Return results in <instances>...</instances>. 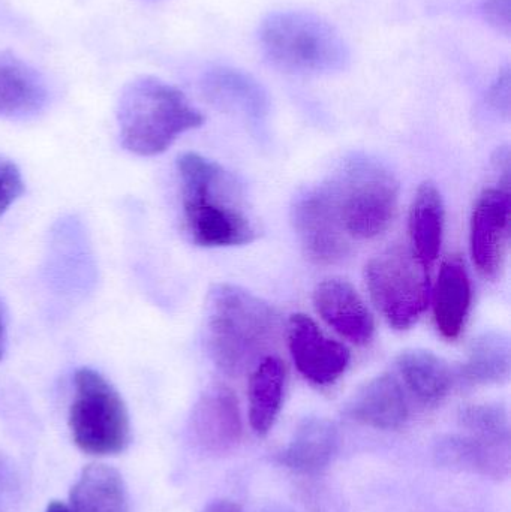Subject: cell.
Listing matches in <instances>:
<instances>
[{"instance_id":"cell-10","label":"cell","mask_w":511,"mask_h":512,"mask_svg":"<svg viewBox=\"0 0 511 512\" xmlns=\"http://www.w3.org/2000/svg\"><path fill=\"white\" fill-rule=\"evenodd\" d=\"M287 339L300 375L318 387L335 384L350 366L351 354L347 346L326 336L308 315L291 316Z\"/></svg>"},{"instance_id":"cell-5","label":"cell","mask_w":511,"mask_h":512,"mask_svg":"<svg viewBox=\"0 0 511 512\" xmlns=\"http://www.w3.org/2000/svg\"><path fill=\"white\" fill-rule=\"evenodd\" d=\"M329 183L350 239L372 240L386 233L399 201L398 179L386 164L353 155Z\"/></svg>"},{"instance_id":"cell-12","label":"cell","mask_w":511,"mask_h":512,"mask_svg":"<svg viewBox=\"0 0 511 512\" xmlns=\"http://www.w3.org/2000/svg\"><path fill=\"white\" fill-rule=\"evenodd\" d=\"M201 90L210 104L237 114L252 125H263L269 117V93L260 81L242 69L231 66L209 69L201 80Z\"/></svg>"},{"instance_id":"cell-1","label":"cell","mask_w":511,"mask_h":512,"mask_svg":"<svg viewBox=\"0 0 511 512\" xmlns=\"http://www.w3.org/2000/svg\"><path fill=\"white\" fill-rule=\"evenodd\" d=\"M183 222L189 239L201 248H234L257 239L246 215L243 192L233 174L198 153L177 159Z\"/></svg>"},{"instance_id":"cell-7","label":"cell","mask_w":511,"mask_h":512,"mask_svg":"<svg viewBox=\"0 0 511 512\" xmlns=\"http://www.w3.org/2000/svg\"><path fill=\"white\" fill-rule=\"evenodd\" d=\"M366 286L383 318L408 330L425 313L431 297L429 267L413 251L393 246L366 264Z\"/></svg>"},{"instance_id":"cell-17","label":"cell","mask_w":511,"mask_h":512,"mask_svg":"<svg viewBox=\"0 0 511 512\" xmlns=\"http://www.w3.org/2000/svg\"><path fill=\"white\" fill-rule=\"evenodd\" d=\"M435 457L441 466L503 480L510 474V444L485 441L471 435H453L438 441Z\"/></svg>"},{"instance_id":"cell-16","label":"cell","mask_w":511,"mask_h":512,"mask_svg":"<svg viewBox=\"0 0 511 512\" xmlns=\"http://www.w3.org/2000/svg\"><path fill=\"white\" fill-rule=\"evenodd\" d=\"M47 102V84L41 74L15 54L0 51V117L35 116Z\"/></svg>"},{"instance_id":"cell-3","label":"cell","mask_w":511,"mask_h":512,"mask_svg":"<svg viewBox=\"0 0 511 512\" xmlns=\"http://www.w3.org/2000/svg\"><path fill=\"white\" fill-rule=\"evenodd\" d=\"M117 123L125 150L156 156L167 152L180 135L203 126L204 116L182 90L161 78L143 75L123 87Z\"/></svg>"},{"instance_id":"cell-20","label":"cell","mask_w":511,"mask_h":512,"mask_svg":"<svg viewBox=\"0 0 511 512\" xmlns=\"http://www.w3.org/2000/svg\"><path fill=\"white\" fill-rule=\"evenodd\" d=\"M338 447L339 433L332 421L306 418L282 453V462L297 474H320L330 465Z\"/></svg>"},{"instance_id":"cell-23","label":"cell","mask_w":511,"mask_h":512,"mask_svg":"<svg viewBox=\"0 0 511 512\" xmlns=\"http://www.w3.org/2000/svg\"><path fill=\"white\" fill-rule=\"evenodd\" d=\"M511 346L506 333L486 331L471 342L468 358L458 378L471 387H486L509 381Z\"/></svg>"},{"instance_id":"cell-29","label":"cell","mask_w":511,"mask_h":512,"mask_svg":"<svg viewBox=\"0 0 511 512\" xmlns=\"http://www.w3.org/2000/svg\"><path fill=\"white\" fill-rule=\"evenodd\" d=\"M204 512H245L240 505L231 501H215Z\"/></svg>"},{"instance_id":"cell-22","label":"cell","mask_w":511,"mask_h":512,"mask_svg":"<svg viewBox=\"0 0 511 512\" xmlns=\"http://www.w3.org/2000/svg\"><path fill=\"white\" fill-rule=\"evenodd\" d=\"M285 366L278 357L266 355L255 366L249 381V423L258 436H266L275 426L282 408Z\"/></svg>"},{"instance_id":"cell-18","label":"cell","mask_w":511,"mask_h":512,"mask_svg":"<svg viewBox=\"0 0 511 512\" xmlns=\"http://www.w3.org/2000/svg\"><path fill=\"white\" fill-rule=\"evenodd\" d=\"M396 369L411 396L425 406L440 405L455 384L449 363L426 349L401 352L396 358Z\"/></svg>"},{"instance_id":"cell-30","label":"cell","mask_w":511,"mask_h":512,"mask_svg":"<svg viewBox=\"0 0 511 512\" xmlns=\"http://www.w3.org/2000/svg\"><path fill=\"white\" fill-rule=\"evenodd\" d=\"M45 512H71V510H69V507H66L65 504H62V502L54 501L48 505L47 511Z\"/></svg>"},{"instance_id":"cell-26","label":"cell","mask_w":511,"mask_h":512,"mask_svg":"<svg viewBox=\"0 0 511 512\" xmlns=\"http://www.w3.org/2000/svg\"><path fill=\"white\" fill-rule=\"evenodd\" d=\"M489 108L503 119L510 117V69H503L497 80L492 84L486 98Z\"/></svg>"},{"instance_id":"cell-15","label":"cell","mask_w":511,"mask_h":512,"mask_svg":"<svg viewBox=\"0 0 511 512\" xmlns=\"http://www.w3.org/2000/svg\"><path fill=\"white\" fill-rule=\"evenodd\" d=\"M473 304V286L465 262L459 256H450L441 265L434 292L435 327L447 340L461 337Z\"/></svg>"},{"instance_id":"cell-8","label":"cell","mask_w":511,"mask_h":512,"mask_svg":"<svg viewBox=\"0 0 511 512\" xmlns=\"http://www.w3.org/2000/svg\"><path fill=\"white\" fill-rule=\"evenodd\" d=\"M291 222L305 254L317 264H338L351 251L329 182L308 189L294 201Z\"/></svg>"},{"instance_id":"cell-11","label":"cell","mask_w":511,"mask_h":512,"mask_svg":"<svg viewBox=\"0 0 511 512\" xmlns=\"http://www.w3.org/2000/svg\"><path fill=\"white\" fill-rule=\"evenodd\" d=\"M191 432L201 450L227 454L239 445L243 424L236 394L227 385L207 388L191 415Z\"/></svg>"},{"instance_id":"cell-31","label":"cell","mask_w":511,"mask_h":512,"mask_svg":"<svg viewBox=\"0 0 511 512\" xmlns=\"http://www.w3.org/2000/svg\"><path fill=\"white\" fill-rule=\"evenodd\" d=\"M146 2H153V3H155V2H161V0H146Z\"/></svg>"},{"instance_id":"cell-27","label":"cell","mask_w":511,"mask_h":512,"mask_svg":"<svg viewBox=\"0 0 511 512\" xmlns=\"http://www.w3.org/2000/svg\"><path fill=\"white\" fill-rule=\"evenodd\" d=\"M482 15L489 26L510 36V0H485Z\"/></svg>"},{"instance_id":"cell-13","label":"cell","mask_w":511,"mask_h":512,"mask_svg":"<svg viewBox=\"0 0 511 512\" xmlns=\"http://www.w3.org/2000/svg\"><path fill=\"white\" fill-rule=\"evenodd\" d=\"M315 310L329 327L354 345H368L375 334V321L365 301L350 282L326 279L314 291Z\"/></svg>"},{"instance_id":"cell-25","label":"cell","mask_w":511,"mask_h":512,"mask_svg":"<svg viewBox=\"0 0 511 512\" xmlns=\"http://www.w3.org/2000/svg\"><path fill=\"white\" fill-rule=\"evenodd\" d=\"M24 194V180L20 170L9 159L0 158V216Z\"/></svg>"},{"instance_id":"cell-6","label":"cell","mask_w":511,"mask_h":512,"mask_svg":"<svg viewBox=\"0 0 511 512\" xmlns=\"http://www.w3.org/2000/svg\"><path fill=\"white\" fill-rule=\"evenodd\" d=\"M69 430L74 444L90 456H116L128 447V409L119 391L96 370L75 373Z\"/></svg>"},{"instance_id":"cell-9","label":"cell","mask_w":511,"mask_h":512,"mask_svg":"<svg viewBox=\"0 0 511 512\" xmlns=\"http://www.w3.org/2000/svg\"><path fill=\"white\" fill-rule=\"evenodd\" d=\"M510 189L488 188L477 198L471 216L470 248L474 265L485 279L503 271L509 251L511 227Z\"/></svg>"},{"instance_id":"cell-24","label":"cell","mask_w":511,"mask_h":512,"mask_svg":"<svg viewBox=\"0 0 511 512\" xmlns=\"http://www.w3.org/2000/svg\"><path fill=\"white\" fill-rule=\"evenodd\" d=\"M459 423L474 438L510 444L509 412L500 403L465 406L459 412Z\"/></svg>"},{"instance_id":"cell-2","label":"cell","mask_w":511,"mask_h":512,"mask_svg":"<svg viewBox=\"0 0 511 512\" xmlns=\"http://www.w3.org/2000/svg\"><path fill=\"white\" fill-rule=\"evenodd\" d=\"M281 318L275 307L248 289L216 283L206 301V345L215 366L240 376L260 363L278 339Z\"/></svg>"},{"instance_id":"cell-28","label":"cell","mask_w":511,"mask_h":512,"mask_svg":"<svg viewBox=\"0 0 511 512\" xmlns=\"http://www.w3.org/2000/svg\"><path fill=\"white\" fill-rule=\"evenodd\" d=\"M8 324V309H6V304L0 300V361L5 357L6 346H8Z\"/></svg>"},{"instance_id":"cell-19","label":"cell","mask_w":511,"mask_h":512,"mask_svg":"<svg viewBox=\"0 0 511 512\" xmlns=\"http://www.w3.org/2000/svg\"><path fill=\"white\" fill-rule=\"evenodd\" d=\"M446 207L443 195L434 182H423L414 195L408 216V236L411 251L431 267L440 255L443 245Z\"/></svg>"},{"instance_id":"cell-4","label":"cell","mask_w":511,"mask_h":512,"mask_svg":"<svg viewBox=\"0 0 511 512\" xmlns=\"http://www.w3.org/2000/svg\"><path fill=\"white\" fill-rule=\"evenodd\" d=\"M261 51L270 65L291 75L323 77L345 71L350 48L333 24L306 11H279L261 23Z\"/></svg>"},{"instance_id":"cell-14","label":"cell","mask_w":511,"mask_h":512,"mask_svg":"<svg viewBox=\"0 0 511 512\" xmlns=\"http://www.w3.org/2000/svg\"><path fill=\"white\" fill-rule=\"evenodd\" d=\"M347 415L372 429H401L410 420L407 391L401 381L390 373L375 376L351 397Z\"/></svg>"},{"instance_id":"cell-21","label":"cell","mask_w":511,"mask_h":512,"mask_svg":"<svg viewBox=\"0 0 511 512\" xmlns=\"http://www.w3.org/2000/svg\"><path fill=\"white\" fill-rule=\"evenodd\" d=\"M71 512H129L125 481L117 469L90 465L72 487Z\"/></svg>"}]
</instances>
